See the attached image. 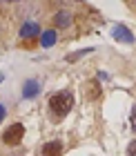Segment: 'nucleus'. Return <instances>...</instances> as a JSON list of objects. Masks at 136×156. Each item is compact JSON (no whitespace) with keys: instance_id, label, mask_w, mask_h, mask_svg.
Segmentation results:
<instances>
[{"instance_id":"nucleus-1","label":"nucleus","mask_w":136,"mask_h":156,"mask_svg":"<svg viewBox=\"0 0 136 156\" xmlns=\"http://www.w3.org/2000/svg\"><path fill=\"white\" fill-rule=\"evenodd\" d=\"M71 105H74V98H71V94H67V91L54 94L52 98H49V107H52V112L56 116H65L71 109Z\"/></svg>"},{"instance_id":"nucleus-2","label":"nucleus","mask_w":136,"mask_h":156,"mask_svg":"<svg viewBox=\"0 0 136 156\" xmlns=\"http://www.w3.org/2000/svg\"><path fill=\"white\" fill-rule=\"evenodd\" d=\"M23 134H25V127L20 123H13L11 127H7V129H5L2 140H5V143H9V145H16V143L23 140Z\"/></svg>"},{"instance_id":"nucleus-3","label":"nucleus","mask_w":136,"mask_h":156,"mask_svg":"<svg viewBox=\"0 0 136 156\" xmlns=\"http://www.w3.org/2000/svg\"><path fill=\"white\" fill-rule=\"evenodd\" d=\"M112 36L116 38V40H120V42H127V45H132V42H134L132 31L127 29L125 25H114V27H112Z\"/></svg>"},{"instance_id":"nucleus-4","label":"nucleus","mask_w":136,"mask_h":156,"mask_svg":"<svg viewBox=\"0 0 136 156\" xmlns=\"http://www.w3.org/2000/svg\"><path fill=\"white\" fill-rule=\"evenodd\" d=\"M63 154V143L60 140H49L40 147V156H60Z\"/></svg>"},{"instance_id":"nucleus-5","label":"nucleus","mask_w":136,"mask_h":156,"mask_svg":"<svg viewBox=\"0 0 136 156\" xmlns=\"http://www.w3.org/2000/svg\"><path fill=\"white\" fill-rule=\"evenodd\" d=\"M36 34H40V29H38L36 23H25L23 29H20V36H23V38H34Z\"/></svg>"},{"instance_id":"nucleus-6","label":"nucleus","mask_w":136,"mask_h":156,"mask_svg":"<svg viewBox=\"0 0 136 156\" xmlns=\"http://www.w3.org/2000/svg\"><path fill=\"white\" fill-rule=\"evenodd\" d=\"M38 91H40L38 83H36V80H27V83H25V87H23V96H25V98H34L36 94H38Z\"/></svg>"},{"instance_id":"nucleus-7","label":"nucleus","mask_w":136,"mask_h":156,"mask_svg":"<svg viewBox=\"0 0 136 156\" xmlns=\"http://www.w3.org/2000/svg\"><path fill=\"white\" fill-rule=\"evenodd\" d=\"M40 42H42V47H52L56 42V31H45L42 38H40Z\"/></svg>"},{"instance_id":"nucleus-8","label":"nucleus","mask_w":136,"mask_h":156,"mask_svg":"<svg viewBox=\"0 0 136 156\" xmlns=\"http://www.w3.org/2000/svg\"><path fill=\"white\" fill-rule=\"evenodd\" d=\"M69 13H65V11H63V13H58V16H56V25H58V27H67L69 25Z\"/></svg>"},{"instance_id":"nucleus-9","label":"nucleus","mask_w":136,"mask_h":156,"mask_svg":"<svg viewBox=\"0 0 136 156\" xmlns=\"http://www.w3.org/2000/svg\"><path fill=\"white\" fill-rule=\"evenodd\" d=\"M89 51H94V49H83V51H78V54H71L69 56V62H74V60H78V58H81V56H85V54H89Z\"/></svg>"},{"instance_id":"nucleus-10","label":"nucleus","mask_w":136,"mask_h":156,"mask_svg":"<svg viewBox=\"0 0 136 156\" xmlns=\"http://www.w3.org/2000/svg\"><path fill=\"white\" fill-rule=\"evenodd\" d=\"M127 152H130V156H136V140H132V145H130Z\"/></svg>"},{"instance_id":"nucleus-11","label":"nucleus","mask_w":136,"mask_h":156,"mask_svg":"<svg viewBox=\"0 0 136 156\" xmlns=\"http://www.w3.org/2000/svg\"><path fill=\"white\" fill-rule=\"evenodd\" d=\"M5 114H7V112H5V107H2V105H0V120L5 118Z\"/></svg>"},{"instance_id":"nucleus-12","label":"nucleus","mask_w":136,"mask_h":156,"mask_svg":"<svg viewBox=\"0 0 136 156\" xmlns=\"http://www.w3.org/2000/svg\"><path fill=\"white\" fill-rule=\"evenodd\" d=\"M134 114H136V109H134ZM132 123H134L132 127H134V132H136V116H134V120H132Z\"/></svg>"}]
</instances>
